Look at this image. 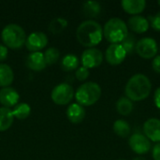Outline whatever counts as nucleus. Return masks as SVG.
<instances>
[{"label":"nucleus","mask_w":160,"mask_h":160,"mask_svg":"<svg viewBox=\"0 0 160 160\" xmlns=\"http://www.w3.org/2000/svg\"><path fill=\"white\" fill-rule=\"evenodd\" d=\"M77 40L81 45L86 48H95L103 38L102 26L94 20H86L82 22L76 31Z\"/></svg>","instance_id":"f257e3e1"},{"label":"nucleus","mask_w":160,"mask_h":160,"mask_svg":"<svg viewBox=\"0 0 160 160\" xmlns=\"http://www.w3.org/2000/svg\"><path fill=\"white\" fill-rule=\"evenodd\" d=\"M151 90L152 83L149 78L142 73H137L128 81L125 94L131 101H142L149 97Z\"/></svg>","instance_id":"f03ea898"},{"label":"nucleus","mask_w":160,"mask_h":160,"mask_svg":"<svg viewBox=\"0 0 160 160\" xmlns=\"http://www.w3.org/2000/svg\"><path fill=\"white\" fill-rule=\"evenodd\" d=\"M128 34V25L120 18L110 19L103 27V37L111 44H121Z\"/></svg>","instance_id":"7ed1b4c3"},{"label":"nucleus","mask_w":160,"mask_h":160,"mask_svg":"<svg viewBox=\"0 0 160 160\" xmlns=\"http://www.w3.org/2000/svg\"><path fill=\"white\" fill-rule=\"evenodd\" d=\"M101 97V87L94 82H87L78 87L75 98L82 107H89L97 103Z\"/></svg>","instance_id":"20e7f679"},{"label":"nucleus","mask_w":160,"mask_h":160,"mask_svg":"<svg viewBox=\"0 0 160 160\" xmlns=\"http://www.w3.org/2000/svg\"><path fill=\"white\" fill-rule=\"evenodd\" d=\"M1 38L7 48L17 50L25 44L26 35L22 26L16 23H9L3 28Z\"/></svg>","instance_id":"39448f33"},{"label":"nucleus","mask_w":160,"mask_h":160,"mask_svg":"<svg viewBox=\"0 0 160 160\" xmlns=\"http://www.w3.org/2000/svg\"><path fill=\"white\" fill-rule=\"evenodd\" d=\"M75 92L73 87L66 82L57 84L51 93L52 100L56 105H67L74 98Z\"/></svg>","instance_id":"423d86ee"},{"label":"nucleus","mask_w":160,"mask_h":160,"mask_svg":"<svg viewBox=\"0 0 160 160\" xmlns=\"http://www.w3.org/2000/svg\"><path fill=\"white\" fill-rule=\"evenodd\" d=\"M135 52L144 59H152L155 58L158 52V46L157 41L150 38H142L139 41H137Z\"/></svg>","instance_id":"0eeeda50"},{"label":"nucleus","mask_w":160,"mask_h":160,"mask_svg":"<svg viewBox=\"0 0 160 160\" xmlns=\"http://www.w3.org/2000/svg\"><path fill=\"white\" fill-rule=\"evenodd\" d=\"M81 62L82 67L86 68H95L101 65L103 62V53L97 48H89L83 51Z\"/></svg>","instance_id":"6e6552de"},{"label":"nucleus","mask_w":160,"mask_h":160,"mask_svg":"<svg viewBox=\"0 0 160 160\" xmlns=\"http://www.w3.org/2000/svg\"><path fill=\"white\" fill-rule=\"evenodd\" d=\"M128 145L138 155H144L151 150V142L141 133H135L128 139Z\"/></svg>","instance_id":"1a4fd4ad"},{"label":"nucleus","mask_w":160,"mask_h":160,"mask_svg":"<svg viewBox=\"0 0 160 160\" xmlns=\"http://www.w3.org/2000/svg\"><path fill=\"white\" fill-rule=\"evenodd\" d=\"M48 44V38L47 35L43 32H33L29 36L26 37L25 46L26 49L32 52H40L44 49Z\"/></svg>","instance_id":"9d476101"},{"label":"nucleus","mask_w":160,"mask_h":160,"mask_svg":"<svg viewBox=\"0 0 160 160\" xmlns=\"http://www.w3.org/2000/svg\"><path fill=\"white\" fill-rule=\"evenodd\" d=\"M127 55L128 54L121 44H111L105 52V59L107 63L112 66H118L122 64Z\"/></svg>","instance_id":"9b49d317"},{"label":"nucleus","mask_w":160,"mask_h":160,"mask_svg":"<svg viewBox=\"0 0 160 160\" xmlns=\"http://www.w3.org/2000/svg\"><path fill=\"white\" fill-rule=\"evenodd\" d=\"M143 135L150 141L160 142V119L150 118L143 124Z\"/></svg>","instance_id":"f8f14e48"},{"label":"nucleus","mask_w":160,"mask_h":160,"mask_svg":"<svg viewBox=\"0 0 160 160\" xmlns=\"http://www.w3.org/2000/svg\"><path fill=\"white\" fill-rule=\"evenodd\" d=\"M20 100V95L16 89L12 87H5L0 90V103L5 108L15 107Z\"/></svg>","instance_id":"ddd939ff"},{"label":"nucleus","mask_w":160,"mask_h":160,"mask_svg":"<svg viewBox=\"0 0 160 160\" xmlns=\"http://www.w3.org/2000/svg\"><path fill=\"white\" fill-rule=\"evenodd\" d=\"M128 28L130 29L132 32L136 34H143L148 31L150 23L149 21L142 16V15H135L131 16L128 21Z\"/></svg>","instance_id":"4468645a"},{"label":"nucleus","mask_w":160,"mask_h":160,"mask_svg":"<svg viewBox=\"0 0 160 160\" xmlns=\"http://www.w3.org/2000/svg\"><path fill=\"white\" fill-rule=\"evenodd\" d=\"M26 67L33 71H41L47 67L44 54L41 52H31L27 55L25 60Z\"/></svg>","instance_id":"2eb2a0df"},{"label":"nucleus","mask_w":160,"mask_h":160,"mask_svg":"<svg viewBox=\"0 0 160 160\" xmlns=\"http://www.w3.org/2000/svg\"><path fill=\"white\" fill-rule=\"evenodd\" d=\"M66 114L69 122L73 124H80L83 121L85 117V110H84V107L81 106L77 102L71 103L68 107Z\"/></svg>","instance_id":"dca6fc26"},{"label":"nucleus","mask_w":160,"mask_h":160,"mask_svg":"<svg viewBox=\"0 0 160 160\" xmlns=\"http://www.w3.org/2000/svg\"><path fill=\"white\" fill-rule=\"evenodd\" d=\"M122 8L130 15H139L142 13L146 7L145 0H122L121 1Z\"/></svg>","instance_id":"f3484780"},{"label":"nucleus","mask_w":160,"mask_h":160,"mask_svg":"<svg viewBox=\"0 0 160 160\" xmlns=\"http://www.w3.org/2000/svg\"><path fill=\"white\" fill-rule=\"evenodd\" d=\"M14 81V72L7 64H0V86L8 87Z\"/></svg>","instance_id":"a211bd4d"},{"label":"nucleus","mask_w":160,"mask_h":160,"mask_svg":"<svg viewBox=\"0 0 160 160\" xmlns=\"http://www.w3.org/2000/svg\"><path fill=\"white\" fill-rule=\"evenodd\" d=\"M14 121L12 111L8 108H0V132H4L11 128Z\"/></svg>","instance_id":"6ab92c4d"},{"label":"nucleus","mask_w":160,"mask_h":160,"mask_svg":"<svg viewBox=\"0 0 160 160\" xmlns=\"http://www.w3.org/2000/svg\"><path fill=\"white\" fill-rule=\"evenodd\" d=\"M82 12L85 17L91 19L98 17L101 12V5L97 1H87L82 5Z\"/></svg>","instance_id":"aec40b11"},{"label":"nucleus","mask_w":160,"mask_h":160,"mask_svg":"<svg viewBox=\"0 0 160 160\" xmlns=\"http://www.w3.org/2000/svg\"><path fill=\"white\" fill-rule=\"evenodd\" d=\"M116 110L119 112V114L124 115V116H128L131 114L134 109V104L133 101L128 99L127 97H121L117 101H116Z\"/></svg>","instance_id":"412c9836"},{"label":"nucleus","mask_w":160,"mask_h":160,"mask_svg":"<svg viewBox=\"0 0 160 160\" xmlns=\"http://www.w3.org/2000/svg\"><path fill=\"white\" fill-rule=\"evenodd\" d=\"M113 132L120 138H128L130 135L131 128L129 124L123 119H118L113 123Z\"/></svg>","instance_id":"4be33fe9"},{"label":"nucleus","mask_w":160,"mask_h":160,"mask_svg":"<svg viewBox=\"0 0 160 160\" xmlns=\"http://www.w3.org/2000/svg\"><path fill=\"white\" fill-rule=\"evenodd\" d=\"M79 64H80L79 58L76 55L69 53L65 55L61 60V68L67 72L73 71L79 68Z\"/></svg>","instance_id":"5701e85b"},{"label":"nucleus","mask_w":160,"mask_h":160,"mask_svg":"<svg viewBox=\"0 0 160 160\" xmlns=\"http://www.w3.org/2000/svg\"><path fill=\"white\" fill-rule=\"evenodd\" d=\"M11 111L15 118L19 120H24L30 115L31 107L29 106V104L25 102H22V103H18Z\"/></svg>","instance_id":"b1692460"},{"label":"nucleus","mask_w":160,"mask_h":160,"mask_svg":"<svg viewBox=\"0 0 160 160\" xmlns=\"http://www.w3.org/2000/svg\"><path fill=\"white\" fill-rule=\"evenodd\" d=\"M68 21L65 19V18H61V17H58V18H55L53 19L50 24H49V31L54 35H57V34H60L61 32L64 31V29L68 26Z\"/></svg>","instance_id":"393cba45"},{"label":"nucleus","mask_w":160,"mask_h":160,"mask_svg":"<svg viewBox=\"0 0 160 160\" xmlns=\"http://www.w3.org/2000/svg\"><path fill=\"white\" fill-rule=\"evenodd\" d=\"M136 44H137V40H136L135 35L132 33H129V32H128L127 38L121 42V45L125 49L127 54H133L135 52Z\"/></svg>","instance_id":"a878e982"},{"label":"nucleus","mask_w":160,"mask_h":160,"mask_svg":"<svg viewBox=\"0 0 160 160\" xmlns=\"http://www.w3.org/2000/svg\"><path fill=\"white\" fill-rule=\"evenodd\" d=\"M43 54H44V58H45L46 65L51 66V65L55 64V63L59 60V57H60V51H59L57 48L51 47V48L47 49Z\"/></svg>","instance_id":"bb28decb"},{"label":"nucleus","mask_w":160,"mask_h":160,"mask_svg":"<svg viewBox=\"0 0 160 160\" xmlns=\"http://www.w3.org/2000/svg\"><path fill=\"white\" fill-rule=\"evenodd\" d=\"M75 77L78 81L80 82H83L85 81L88 77H89V69L84 68V67H79L77 69H76V72H75Z\"/></svg>","instance_id":"cd10ccee"},{"label":"nucleus","mask_w":160,"mask_h":160,"mask_svg":"<svg viewBox=\"0 0 160 160\" xmlns=\"http://www.w3.org/2000/svg\"><path fill=\"white\" fill-rule=\"evenodd\" d=\"M149 23H151V26L156 30L160 32V11L158 12L156 15L151 16L150 17V22Z\"/></svg>","instance_id":"c85d7f7f"},{"label":"nucleus","mask_w":160,"mask_h":160,"mask_svg":"<svg viewBox=\"0 0 160 160\" xmlns=\"http://www.w3.org/2000/svg\"><path fill=\"white\" fill-rule=\"evenodd\" d=\"M152 68L155 72L160 74V55H157L152 61Z\"/></svg>","instance_id":"c756f323"},{"label":"nucleus","mask_w":160,"mask_h":160,"mask_svg":"<svg viewBox=\"0 0 160 160\" xmlns=\"http://www.w3.org/2000/svg\"><path fill=\"white\" fill-rule=\"evenodd\" d=\"M152 157L154 160H160V142L154 145L152 149Z\"/></svg>","instance_id":"7c9ffc66"},{"label":"nucleus","mask_w":160,"mask_h":160,"mask_svg":"<svg viewBox=\"0 0 160 160\" xmlns=\"http://www.w3.org/2000/svg\"><path fill=\"white\" fill-rule=\"evenodd\" d=\"M8 48L4 44H0V62L5 61L8 57Z\"/></svg>","instance_id":"2f4dec72"},{"label":"nucleus","mask_w":160,"mask_h":160,"mask_svg":"<svg viewBox=\"0 0 160 160\" xmlns=\"http://www.w3.org/2000/svg\"><path fill=\"white\" fill-rule=\"evenodd\" d=\"M154 103L157 106L158 109L160 110V87H158L156 91H155V95H154Z\"/></svg>","instance_id":"473e14b6"},{"label":"nucleus","mask_w":160,"mask_h":160,"mask_svg":"<svg viewBox=\"0 0 160 160\" xmlns=\"http://www.w3.org/2000/svg\"><path fill=\"white\" fill-rule=\"evenodd\" d=\"M132 160H146L144 158H142V157H136V158H134Z\"/></svg>","instance_id":"72a5a7b5"},{"label":"nucleus","mask_w":160,"mask_h":160,"mask_svg":"<svg viewBox=\"0 0 160 160\" xmlns=\"http://www.w3.org/2000/svg\"><path fill=\"white\" fill-rule=\"evenodd\" d=\"M158 6L160 7V0H158Z\"/></svg>","instance_id":"f704fd0d"},{"label":"nucleus","mask_w":160,"mask_h":160,"mask_svg":"<svg viewBox=\"0 0 160 160\" xmlns=\"http://www.w3.org/2000/svg\"><path fill=\"white\" fill-rule=\"evenodd\" d=\"M118 160H124V159H118Z\"/></svg>","instance_id":"c9c22d12"},{"label":"nucleus","mask_w":160,"mask_h":160,"mask_svg":"<svg viewBox=\"0 0 160 160\" xmlns=\"http://www.w3.org/2000/svg\"><path fill=\"white\" fill-rule=\"evenodd\" d=\"M159 50H160V45H159Z\"/></svg>","instance_id":"e433bc0d"}]
</instances>
